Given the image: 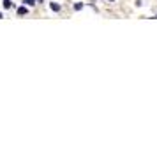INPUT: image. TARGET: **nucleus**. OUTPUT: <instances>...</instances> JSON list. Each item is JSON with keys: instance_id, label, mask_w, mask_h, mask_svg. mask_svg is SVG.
I'll return each mask as SVG.
<instances>
[{"instance_id": "nucleus-1", "label": "nucleus", "mask_w": 157, "mask_h": 151, "mask_svg": "<svg viewBox=\"0 0 157 151\" xmlns=\"http://www.w3.org/2000/svg\"><path fill=\"white\" fill-rule=\"evenodd\" d=\"M27 13H28V9H27L25 5H21V7H18V9H16V14H18V16H25Z\"/></svg>"}, {"instance_id": "nucleus-2", "label": "nucleus", "mask_w": 157, "mask_h": 151, "mask_svg": "<svg viewBox=\"0 0 157 151\" xmlns=\"http://www.w3.org/2000/svg\"><path fill=\"white\" fill-rule=\"evenodd\" d=\"M49 9H51V11H55V13H58V11H60V4L51 2V4H49Z\"/></svg>"}, {"instance_id": "nucleus-3", "label": "nucleus", "mask_w": 157, "mask_h": 151, "mask_svg": "<svg viewBox=\"0 0 157 151\" xmlns=\"http://www.w3.org/2000/svg\"><path fill=\"white\" fill-rule=\"evenodd\" d=\"M2 5H4V9H11V7H14L13 0H4V2H2Z\"/></svg>"}, {"instance_id": "nucleus-4", "label": "nucleus", "mask_w": 157, "mask_h": 151, "mask_svg": "<svg viewBox=\"0 0 157 151\" xmlns=\"http://www.w3.org/2000/svg\"><path fill=\"white\" fill-rule=\"evenodd\" d=\"M81 9H83V4L81 2H76L74 4V11H81Z\"/></svg>"}, {"instance_id": "nucleus-5", "label": "nucleus", "mask_w": 157, "mask_h": 151, "mask_svg": "<svg viewBox=\"0 0 157 151\" xmlns=\"http://www.w3.org/2000/svg\"><path fill=\"white\" fill-rule=\"evenodd\" d=\"M35 2H37V0H25L23 4H27V5H35Z\"/></svg>"}, {"instance_id": "nucleus-6", "label": "nucleus", "mask_w": 157, "mask_h": 151, "mask_svg": "<svg viewBox=\"0 0 157 151\" xmlns=\"http://www.w3.org/2000/svg\"><path fill=\"white\" fill-rule=\"evenodd\" d=\"M2 18H4V14H2V13H0V19H2Z\"/></svg>"}, {"instance_id": "nucleus-7", "label": "nucleus", "mask_w": 157, "mask_h": 151, "mask_svg": "<svg viewBox=\"0 0 157 151\" xmlns=\"http://www.w3.org/2000/svg\"><path fill=\"white\" fill-rule=\"evenodd\" d=\"M108 2H115V0H108Z\"/></svg>"}, {"instance_id": "nucleus-8", "label": "nucleus", "mask_w": 157, "mask_h": 151, "mask_svg": "<svg viewBox=\"0 0 157 151\" xmlns=\"http://www.w3.org/2000/svg\"><path fill=\"white\" fill-rule=\"evenodd\" d=\"M155 18H157V16H155Z\"/></svg>"}]
</instances>
